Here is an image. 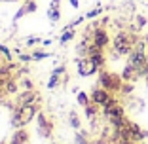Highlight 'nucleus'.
Here are the masks:
<instances>
[{
    "mask_svg": "<svg viewBox=\"0 0 148 144\" xmlns=\"http://www.w3.org/2000/svg\"><path fill=\"white\" fill-rule=\"evenodd\" d=\"M91 44L97 46V48H101V49H105L106 46L110 44V36H108V32H106V29L97 27L95 31H93V34H91Z\"/></svg>",
    "mask_w": 148,
    "mask_h": 144,
    "instance_id": "6",
    "label": "nucleus"
},
{
    "mask_svg": "<svg viewBox=\"0 0 148 144\" xmlns=\"http://www.w3.org/2000/svg\"><path fill=\"white\" fill-rule=\"evenodd\" d=\"M49 53H44V51H36V53H32V59L34 61H38V59H44V57H48Z\"/></svg>",
    "mask_w": 148,
    "mask_h": 144,
    "instance_id": "20",
    "label": "nucleus"
},
{
    "mask_svg": "<svg viewBox=\"0 0 148 144\" xmlns=\"http://www.w3.org/2000/svg\"><path fill=\"white\" fill-rule=\"evenodd\" d=\"M70 4H72V8H78V6H80L78 0H70Z\"/></svg>",
    "mask_w": 148,
    "mask_h": 144,
    "instance_id": "25",
    "label": "nucleus"
},
{
    "mask_svg": "<svg viewBox=\"0 0 148 144\" xmlns=\"http://www.w3.org/2000/svg\"><path fill=\"white\" fill-rule=\"evenodd\" d=\"M97 108H99V106L93 104V102H89L87 106H84V110H86V118L93 121V118H95V114H97Z\"/></svg>",
    "mask_w": 148,
    "mask_h": 144,
    "instance_id": "12",
    "label": "nucleus"
},
{
    "mask_svg": "<svg viewBox=\"0 0 148 144\" xmlns=\"http://www.w3.org/2000/svg\"><path fill=\"white\" fill-rule=\"evenodd\" d=\"M122 85H123L122 76L108 72V70H99V87L106 89L110 93H116V91H122Z\"/></svg>",
    "mask_w": 148,
    "mask_h": 144,
    "instance_id": "2",
    "label": "nucleus"
},
{
    "mask_svg": "<svg viewBox=\"0 0 148 144\" xmlns=\"http://www.w3.org/2000/svg\"><path fill=\"white\" fill-rule=\"evenodd\" d=\"M48 17L51 19V21H59V10H53V8H49V12H48Z\"/></svg>",
    "mask_w": 148,
    "mask_h": 144,
    "instance_id": "17",
    "label": "nucleus"
},
{
    "mask_svg": "<svg viewBox=\"0 0 148 144\" xmlns=\"http://www.w3.org/2000/svg\"><path fill=\"white\" fill-rule=\"evenodd\" d=\"M29 140H31L29 131H27L25 127H19V129H15L13 135L10 136V142L8 144H29Z\"/></svg>",
    "mask_w": 148,
    "mask_h": 144,
    "instance_id": "9",
    "label": "nucleus"
},
{
    "mask_svg": "<svg viewBox=\"0 0 148 144\" xmlns=\"http://www.w3.org/2000/svg\"><path fill=\"white\" fill-rule=\"evenodd\" d=\"M31 12H36V4L34 2H29V4L23 8V13H31Z\"/></svg>",
    "mask_w": 148,
    "mask_h": 144,
    "instance_id": "18",
    "label": "nucleus"
},
{
    "mask_svg": "<svg viewBox=\"0 0 148 144\" xmlns=\"http://www.w3.org/2000/svg\"><path fill=\"white\" fill-rule=\"evenodd\" d=\"M36 123H38V135L44 136V139H48L49 135H51V121H48V118H46V114L44 112H38V116H36Z\"/></svg>",
    "mask_w": 148,
    "mask_h": 144,
    "instance_id": "8",
    "label": "nucleus"
},
{
    "mask_svg": "<svg viewBox=\"0 0 148 144\" xmlns=\"http://www.w3.org/2000/svg\"><path fill=\"white\" fill-rule=\"evenodd\" d=\"M0 53H2L6 59H12V53H10V49L6 48V46H2V44H0Z\"/></svg>",
    "mask_w": 148,
    "mask_h": 144,
    "instance_id": "19",
    "label": "nucleus"
},
{
    "mask_svg": "<svg viewBox=\"0 0 148 144\" xmlns=\"http://www.w3.org/2000/svg\"><path fill=\"white\" fill-rule=\"evenodd\" d=\"M17 112H19V119H21V127H25V125H29V123L34 119V116H38V104H36V102L19 104Z\"/></svg>",
    "mask_w": 148,
    "mask_h": 144,
    "instance_id": "3",
    "label": "nucleus"
},
{
    "mask_svg": "<svg viewBox=\"0 0 148 144\" xmlns=\"http://www.w3.org/2000/svg\"><path fill=\"white\" fill-rule=\"evenodd\" d=\"M101 13V8H97V10H91V12L87 13V19H91V17H95V15H99Z\"/></svg>",
    "mask_w": 148,
    "mask_h": 144,
    "instance_id": "21",
    "label": "nucleus"
},
{
    "mask_svg": "<svg viewBox=\"0 0 148 144\" xmlns=\"http://www.w3.org/2000/svg\"><path fill=\"white\" fill-rule=\"evenodd\" d=\"M72 38H74V31L72 29H66V31L63 32V36H61V44H66V42H70Z\"/></svg>",
    "mask_w": 148,
    "mask_h": 144,
    "instance_id": "15",
    "label": "nucleus"
},
{
    "mask_svg": "<svg viewBox=\"0 0 148 144\" xmlns=\"http://www.w3.org/2000/svg\"><path fill=\"white\" fill-rule=\"evenodd\" d=\"M0 144H4V142H0Z\"/></svg>",
    "mask_w": 148,
    "mask_h": 144,
    "instance_id": "28",
    "label": "nucleus"
},
{
    "mask_svg": "<svg viewBox=\"0 0 148 144\" xmlns=\"http://www.w3.org/2000/svg\"><path fill=\"white\" fill-rule=\"evenodd\" d=\"M137 25H139V27H144V25H146V19H144L143 15H139V17H137Z\"/></svg>",
    "mask_w": 148,
    "mask_h": 144,
    "instance_id": "22",
    "label": "nucleus"
},
{
    "mask_svg": "<svg viewBox=\"0 0 148 144\" xmlns=\"http://www.w3.org/2000/svg\"><path fill=\"white\" fill-rule=\"evenodd\" d=\"M36 42H40V40H38V38H31L29 42H27V44H29V46H32V44H36Z\"/></svg>",
    "mask_w": 148,
    "mask_h": 144,
    "instance_id": "24",
    "label": "nucleus"
},
{
    "mask_svg": "<svg viewBox=\"0 0 148 144\" xmlns=\"http://www.w3.org/2000/svg\"><path fill=\"white\" fill-rule=\"evenodd\" d=\"M143 42H144V44H148V34H146V36H143Z\"/></svg>",
    "mask_w": 148,
    "mask_h": 144,
    "instance_id": "26",
    "label": "nucleus"
},
{
    "mask_svg": "<svg viewBox=\"0 0 148 144\" xmlns=\"http://www.w3.org/2000/svg\"><path fill=\"white\" fill-rule=\"evenodd\" d=\"M59 2H61V0H53V2H51V8L57 10V8H59Z\"/></svg>",
    "mask_w": 148,
    "mask_h": 144,
    "instance_id": "23",
    "label": "nucleus"
},
{
    "mask_svg": "<svg viewBox=\"0 0 148 144\" xmlns=\"http://www.w3.org/2000/svg\"><path fill=\"white\" fill-rule=\"evenodd\" d=\"M0 59H2V53H0Z\"/></svg>",
    "mask_w": 148,
    "mask_h": 144,
    "instance_id": "27",
    "label": "nucleus"
},
{
    "mask_svg": "<svg viewBox=\"0 0 148 144\" xmlns=\"http://www.w3.org/2000/svg\"><path fill=\"white\" fill-rule=\"evenodd\" d=\"M76 100H78V104H80V106H87L89 102H91V99H89V97H87L84 91H78V97H76Z\"/></svg>",
    "mask_w": 148,
    "mask_h": 144,
    "instance_id": "14",
    "label": "nucleus"
},
{
    "mask_svg": "<svg viewBox=\"0 0 148 144\" xmlns=\"http://www.w3.org/2000/svg\"><path fill=\"white\" fill-rule=\"evenodd\" d=\"M74 140H76V144H91L89 140L86 139V133H76V136H74Z\"/></svg>",
    "mask_w": 148,
    "mask_h": 144,
    "instance_id": "16",
    "label": "nucleus"
},
{
    "mask_svg": "<svg viewBox=\"0 0 148 144\" xmlns=\"http://www.w3.org/2000/svg\"><path fill=\"white\" fill-rule=\"evenodd\" d=\"M69 123L72 125V129H76V131L80 129V118H78V114H76V112L69 114Z\"/></svg>",
    "mask_w": 148,
    "mask_h": 144,
    "instance_id": "13",
    "label": "nucleus"
},
{
    "mask_svg": "<svg viewBox=\"0 0 148 144\" xmlns=\"http://www.w3.org/2000/svg\"><path fill=\"white\" fill-rule=\"evenodd\" d=\"M89 99H91L93 104H97V106H105V104H108L110 100L114 99V93L106 91V89H103V87H95V89L91 91V95H89Z\"/></svg>",
    "mask_w": 148,
    "mask_h": 144,
    "instance_id": "5",
    "label": "nucleus"
},
{
    "mask_svg": "<svg viewBox=\"0 0 148 144\" xmlns=\"http://www.w3.org/2000/svg\"><path fill=\"white\" fill-rule=\"evenodd\" d=\"M122 78H123V82H135V80L139 78V74H137V70L127 63L125 68H123V72H122Z\"/></svg>",
    "mask_w": 148,
    "mask_h": 144,
    "instance_id": "10",
    "label": "nucleus"
},
{
    "mask_svg": "<svg viewBox=\"0 0 148 144\" xmlns=\"http://www.w3.org/2000/svg\"><path fill=\"white\" fill-rule=\"evenodd\" d=\"M19 89H21V83H17V80L12 78L8 83H6L4 93H8V95H15V93H19Z\"/></svg>",
    "mask_w": 148,
    "mask_h": 144,
    "instance_id": "11",
    "label": "nucleus"
},
{
    "mask_svg": "<svg viewBox=\"0 0 148 144\" xmlns=\"http://www.w3.org/2000/svg\"><path fill=\"white\" fill-rule=\"evenodd\" d=\"M137 44H139V38H137L135 34H129V32H125V31L118 32L112 38V46H114V55L112 57L116 59V57H120V55H129Z\"/></svg>",
    "mask_w": 148,
    "mask_h": 144,
    "instance_id": "1",
    "label": "nucleus"
},
{
    "mask_svg": "<svg viewBox=\"0 0 148 144\" xmlns=\"http://www.w3.org/2000/svg\"><path fill=\"white\" fill-rule=\"evenodd\" d=\"M99 66L95 65V63L89 59V57H82V59H78V74L80 76H91L95 74V72H99Z\"/></svg>",
    "mask_w": 148,
    "mask_h": 144,
    "instance_id": "7",
    "label": "nucleus"
},
{
    "mask_svg": "<svg viewBox=\"0 0 148 144\" xmlns=\"http://www.w3.org/2000/svg\"><path fill=\"white\" fill-rule=\"evenodd\" d=\"M103 114H105V118L108 119V121H112V119H120V118H125L123 106L120 104L116 99H112L108 104L103 106Z\"/></svg>",
    "mask_w": 148,
    "mask_h": 144,
    "instance_id": "4",
    "label": "nucleus"
}]
</instances>
